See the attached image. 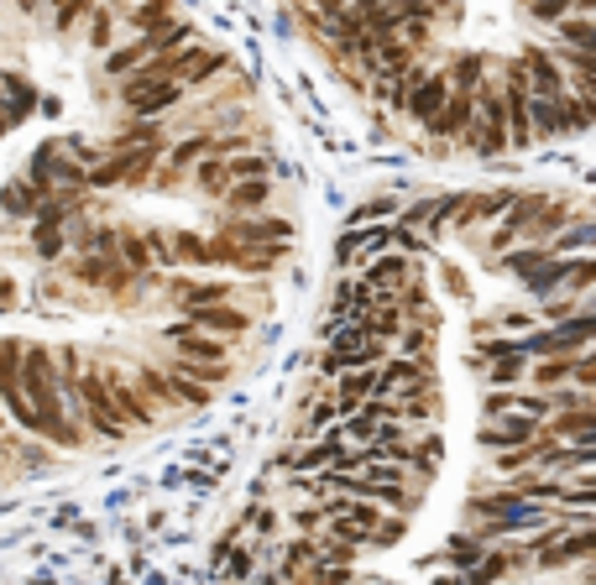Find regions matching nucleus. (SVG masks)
Segmentation results:
<instances>
[{
  "mask_svg": "<svg viewBox=\"0 0 596 585\" xmlns=\"http://www.w3.org/2000/svg\"><path fill=\"white\" fill-rule=\"evenodd\" d=\"M361 277L382 293V303H398L403 288H408V256H377V262L366 267Z\"/></svg>",
  "mask_w": 596,
  "mask_h": 585,
  "instance_id": "ddd939ff",
  "label": "nucleus"
},
{
  "mask_svg": "<svg viewBox=\"0 0 596 585\" xmlns=\"http://www.w3.org/2000/svg\"><path fill=\"white\" fill-rule=\"evenodd\" d=\"M63 225H42V220H32V251L42 256V262H58L63 256Z\"/></svg>",
  "mask_w": 596,
  "mask_h": 585,
  "instance_id": "4c0bfd02",
  "label": "nucleus"
},
{
  "mask_svg": "<svg viewBox=\"0 0 596 585\" xmlns=\"http://www.w3.org/2000/svg\"><path fill=\"white\" fill-rule=\"evenodd\" d=\"M586 246H596V220H581V225H570V230H560V236L549 241V251H555V256H576Z\"/></svg>",
  "mask_w": 596,
  "mask_h": 585,
  "instance_id": "f704fd0d",
  "label": "nucleus"
},
{
  "mask_svg": "<svg viewBox=\"0 0 596 585\" xmlns=\"http://www.w3.org/2000/svg\"><path fill=\"white\" fill-rule=\"evenodd\" d=\"M272 199V183L267 178H246V183H236L231 194H225V209L231 215H251V209H262Z\"/></svg>",
  "mask_w": 596,
  "mask_h": 585,
  "instance_id": "bb28decb",
  "label": "nucleus"
},
{
  "mask_svg": "<svg viewBox=\"0 0 596 585\" xmlns=\"http://www.w3.org/2000/svg\"><path fill=\"white\" fill-rule=\"evenodd\" d=\"M173 345L183 350V361H199V366H225V345L210 335V330H199V324H178V330H168Z\"/></svg>",
  "mask_w": 596,
  "mask_h": 585,
  "instance_id": "f8f14e48",
  "label": "nucleus"
},
{
  "mask_svg": "<svg viewBox=\"0 0 596 585\" xmlns=\"http://www.w3.org/2000/svg\"><path fill=\"white\" fill-rule=\"evenodd\" d=\"M100 6H105V0H58V6H53V21H58V32H74L79 21H84V16H95Z\"/></svg>",
  "mask_w": 596,
  "mask_h": 585,
  "instance_id": "ea45409f",
  "label": "nucleus"
},
{
  "mask_svg": "<svg viewBox=\"0 0 596 585\" xmlns=\"http://www.w3.org/2000/svg\"><path fill=\"white\" fill-rule=\"evenodd\" d=\"M471 121H476V95H461V89H455L450 105L429 121V136H440V142H466Z\"/></svg>",
  "mask_w": 596,
  "mask_h": 585,
  "instance_id": "9b49d317",
  "label": "nucleus"
},
{
  "mask_svg": "<svg viewBox=\"0 0 596 585\" xmlns=\"http://www.w3.org/2000/svg\"><path fill=\"white\" fill-rule=\"evenodd\" d=\"M157 168V152H105L95 168H89V189H147Z\"/></svg>",
  "mask_w": 596,
  "mask_h": 585,
  "instance_id": "7ed1b4c3",
  "label": "nucleus"
},
{
  "mask_svg": "<svg viewBox=\"0 0 596 585\" xmlns=\"http://www.w3.org/2000/svg\"><path fill=\"white\" fill-rule=\"evenodd\" d=\"M74 277H79V283L105 288V293H121L136 272L121 262V256H79V262H74Z\"/></svg>",
  "mask_w": 596,
  "mask_h": 585,
  "instance_id": "1a4fd4ad",
  "label": "nucleus"
},
{
  "mask_svg": "<svg viewBox=\"0 0 596 585\" xmlns=\"http://www.w3.org/2000/svg\"><path fill=\"white\" fill-rule=\"evenodd\" d=\"M225 236H236L246 246H288V220H246V215H231Z\"/></svg>",
  "mask_w": 596,
  "mask_h": 585,
  "instance_id": "4468645a",
  "label": "nucleus"
},
{
  "mask_svg": "<svg viewBox=\"0 0 596 585\" xmlns=\"http://www.w3.org/2000/svg\"><path fill=\"white\" fill-rule=\"evenodd\" d=\"M455 95V84H450V68H429V74L419 79V89L408 95V115H414L419 126H429L434 115H440Z\"/></svg>",
  "mask_w": 596,
  "mask_h": 585,
  "instance_id": "6e6552de",
  "label": "nucleus"
},
{
  "mask_svg": "<svg viewBox=\"0 0 596 585\" xmlns=\"http://www.w3.org/2000/svg\"><path fill=\"white\" fill-rule=\"evenodd\" d=\"M387 251V230H351V236H340V262H361V272L377 262V256Z\"/></svg>",
  "mask_w": 596,
  "mask_h": 585,
  "instance_id": "f3484780",
  "label": "nucleus"
},
{
  "mask_svg": "<svg viewBox=\"0 0 596 585\" xmlns=\"http://www.w3.org/2000/svg\"><path fill=\"white\" fill-rule=\"evenodd\" d=\"M586 585H596V570H591V575H586Z\"/></svg>",
  "mask_w": 596,
  "mask_h": 585,
  "instance_id": "052dcab7",
  "label": "nucleus"
},
{
  "mask_svg": "<svg viewBox=\"0 0 596 585\" xmlns=\"http://www.w3.org/2000/svg\"><path fill=\"white\" fill-rule=\"evenodd\" d=\"M565 283H570V256H555V262H544V267L529 277V293L544 303V298H555V288L565 293Z\"/></svg>",
  "mask_w": 596,
  "mask_h": 585,
  "instance_id": "cd10ccee",
  "label": "nucleus"
},
{
  "mask_svg": "<svg viewBox=\"0 0 596 585\" xmlns=\"http://www.w3.org/2000/svg\"><path fill=\"white\" fill-rule=\"evenodd\" d=\"M529 371H534L529 356H523V350H513V356H497V361L487 366V382H492V387H518Z\"/></svg>",
  "mask_w": 596,
  "mask_h": 585,
  "instance_id": "7c9ffc66",
  "label": "nucleus"
},
{
  "mask_svg": "<svg viewBox=\"0 0 596 585\" xmlns=\"http://www.w3.org/2000/svg\"><path fill=\"white\" fill-rule=\"evenodd\" d=\"M110 32H116V11L100 6V11H95V21H89V37H95V48H105V53H110Z\"/></svg>",
  "mask_w": 596,
  "mask_h": 585,
  "instance_id": "09e8293b",
  "label": "nucleus"
},
{
  "mask_svg": "<svg viewBox=\"0 0 596 585\" xmlns=\"http://www.w3.org/2000/svg\"><path fill=\"white\" fill-rule=\"evenodd\" d=\"M487 53H455L450 58V84L461 89V95H476L481 84H487Z\"/></svg>",
  "mask_w": 596,
  "mask_h": 585,
  "instance_id": "a211bd4d",
  "label": "nucleus"
},
{
  "mask_svg": "<svg viewBox=\"0 0 596 585\" xmlns=\"http://www.w3.org/2000/svg\"><path fill=\"white\" fill-rule=\"evenodd\" d=\"M74 403H79V413L89 418V424H95V434H105V439H121L126 434V413L116 403V392H110L105 371H84Z\"/></svg>",
  "mask_w": 596,
  "mask_h": 585,
  "instance_id": "f03ea898",
  "label": "nucleus"
},
{
  "mask_svg": "<svg viewBox=\"0 0 596 585\" xmlns=\"http://www.w3.org/2000/svg\"><path fill=\"white\" fill-rule=\"evenodd\" d=\"M53 6H58V0H53Z\"/></svg>",
  "mask_w": 596,
  "mask_h": 585,
  "instance_id": "e2e57ef3",
  "label": "nucleus"
},
{
  "mask_svg": "<svg viewBox=\"0 0 596 585\" xmlns=\"http://www.w3.org/2000/svg\"><path fill=\"white\" fill-rule=\"evenodd\" d=\"M523 11L534 21H549V27H560V21L581 16V0H523Z\"/></svg>",
  "mask_w": 596,
  "mask_h": 585,
  "instance_id": "c9c22d12",
  "label": "nucleus"
},
{
  "mask_svg": "<svg viewBox=\"0 0 596 585\" xmlns=\"http://www.w3.org/2000/svg\"><path fill=\"white\" fill-rule=\"evenodd\" d=\"M581 16H596V0H581Z\"/></svg>",
  "mask_w": 596,
  "mask_h": 585,
  "instance_id": "4d7b16f0",
  "label": "nucleus"
},
{
  "mask_svg": "<svg viewBox=\"0 0 596 585\" xmlns=\"http://www.w3.org/2000/svg\"><path fill=\"white\" fill-rule=\"evenodd\" d=\"M236 288L231 283H215V277H178L173 283V298L183 314H199V309H215V303H225Z\"/></svg>",
  "mask_w": 596,
  "mask_h": 585,
  "instance_id": "9d476101",
  "label": "nucleus"
},
{
  "mask_svg": "<svg viewBox=\"0 0 596 585\" xmlns=\"http://www.w3.org/2000/svg\"><path fill=\"white\" fill-rule=\"evenodd\" d=\"M194 183H199L204 194H220V199H225V194L236 189V178H231V168H225V162H199Z\"/></svg>",
  "mask_w": 596,
  "mask_h": 585,
  "instance_id": "58836bf2",
  "label": "nucleus"
},
{
  "mask_svg": "<svg viewBox=\"0 0 596 585\" xmlns=\"http://www.w3.org/2000/svg\"><path fill=\"white\" fill-rule=\"evenodd\" d=\"M576 387H591V392H596V350L576 356Z\"/></svg>",
  "mask_w": 596,
  "mask_h": 585,
  "instance_id": "8fccbe9b",
  "label": "nucleus"
},
{
  "mask_svg": "<svg viewBox=\"0 0 596 585\" xmlns=\"http://www.w3.org/2000/svg\"><path fill=\"white\" fill-rule=\"evenodd\" d=\"M398 209V199L393 194H377V199H366L361 209H356V225H377V220H387Z\"/></svg>",
  "mask_w": 596,
  "mask_h": 585,
  "instance_id": "de8ad7c7",
  "label": "nucleus"
},
{
  "mask_svg": "<svg viewBox=\"0 0 596 585\" xmlns=\"http://www.w3.org/2000/svg\"><path fill=\"white\" fill-rule=\"evenodd\" d=\"M178 21V11H173V0H142V6L131 11V27L142 32V37H157V32H168Z\"/></svg>",
  "mask_w": 596,
  "mask_h": 585,
  "instance_id": "412c9836",
  "label": "nucleus"
},
{
  "mask_svg": "<svg viewBox=\"0 0 596 585\" xmlns=\"http://www.w3.org/2000/svg\"><path fill=\"white\" fill-rule=\"evenodd\" d=\"M204 152V136H194V142H183L178 152H173V168H189V162Z\"/></svg>",
  "mask_w": 596,
  "mask_h": 585,
  "instance_id": "603ef678",
  "label": "nucleus"
},
{
  "mask_svg": "<svg viewBox=\"0 0 596 585\" xmlns=\"http://www.w3.org/2000/svg\"><path fill=\"white\" fill-rule=\"evenodd\" d=\"M0 424H6V418H0Z\"/></svg>",
  "mask_w": 596,
  "mask_h": 585,
  "instance_id": "680f3d73",
  "label": "nucleus"
},
{
  "mask_svg": "<svg viewBox=\"0 0 596 585\" xmlns=\"http://www.w3.org/2000/svg\"><path fill=\"white\" fill-rule=\"evenodd\" d=\"M434 585H466V580H455V575H445V580H434Z\"/></svg>",
  "mask_w": 596,
  "mask_h": 585,
  "instance_id": "13d9d810",
  "label": "nucleus"
},
{
  "mask_svg": "<svg viewBox=\"0 0 596 585\" xmlns=\"http://www.w3.org/2000/svg\"><path fill=\"white\" fill-rule=\"evenodd\" d=\"M346 460H351V444L340 439V434H325V439L304 444V450H288L283 455L288 471H346Z\"/></svg>",
  "mask_w": 596,
  "mask_h": 585,
  "instance_id": "0eeeda50",
  "label": "nucleus"
},
{
  "mask_svg": "<svg viewBox=\"0 0 596 585\" xmlns=\"http://www.w3.org/2000/svg\"><path fill=\"white\" fill-rule=\"evenodd\" d=\"M544 434V418H534V413H502V418H487L481 424V444L487 450H518V444H534Z\"/></svg>",
  "mask_w": 596,
  "mask_h": 585,
  "instance_id": "39448f33",
  "label": "nucleus"
},
{
  "mask_svg": "<svg viewBox=\"0 0 596 585\" xmlns=\"http://www.w3.org/2000/svg\"><path fill=\"white\" fill-rule=\"evenodd\" d=\"M131 382L142 387V397H147L152 408H157V403H178V397H173V377H168V371H157V366H142Z\"/></svg>",
  "mask_w": 596,
  "mask_h": 585,
  "instance_id": "2f4dec72",
  "label": "nucleus"
},
{
  "mask_svg": "<svg viewBox=\"0 0 596 585\" xmlns=\"http://www.w3.org/2000/svg\"><path fill=\"white\" fill-rule=\"evenodd\" d=\"M121 262H126L131 272H147V267L157 262V251H152V241L142 236V230H121Z\"/></svg>",
  "mask_w": 596,
  "mask_h": 585,
  "instance_id": "473e14b6",
  "label": "nucleus"
},
{
  "mask_svg": "<svg viewBox=\"0 0 596 585\" xmlns=\"http://www.w3.org/2000/svg\"><path fill=\"white\" fill-rule=\"evenodd\" d=\"M534 136H570L565 131V100H539L534 95Z\"/></svg>",
  "mask_w": 596,
  "mask_h": 585,
  "instance_id": "72a5a7b5",
  "label": "nucleus"
},
{
  "mask_svg": "<svg viewBox=\"0 0 596 585\" xmlns=\"http://www.w3.org/2000/svg\"><path fill=\"white\" fill-rule=\"evenodd\" d=\"M314 544H319V565H351V559H356V544H346V538H325V533H319L314 538Z\"/></svg>",
  "mask_w": 596,
  "mask_h": 585,
  "instance_id": "37998d69",
  "label": "nucleus"
},
{
  "mask_svg": "<svg viewBox=\"0 0 596 585\" xmlns=\"http://www.w3.org/2000/svg\"><path fill=\"white\" fill-rule=\"evenodd\" d=\"M544 262H555V251L549 246H523V251H513V256H502V272H513V277H523V283H529V277L544 267Z\"/></svg>",
  "mask_w": 596,
  "mask_h": 585,
  "instance_id": "c756f323",
  "label": "nucleus"
},
{
  "mask_svg": "<svg viewBox=\"0 0 596 585\" xmlns=\"http://www.w3.org/2000/svg\"><path fill=\"white\" fill-rule=\"evenodd\" d=\"M21 361H27V345L0 340V387H6V382H21Z\"/></svg>",
  "mask_w": 596,
  "mask_h": 585,
  "instance_id": "c03bdc74",
  "label": "nucleus"
},
{
  "mask_svg": "<svg viewBox=\"0 0 596 585\" xmlns=\"http://www.w3.org/2000/svg\"><path fill=\"white\" fill-rule=\"evenodd\" d=\"M231 575H236V580L251 575V549H231Z\"/></svg>",
  "mask_w": 596,
  "mask_h": 585,
  "instance_id": "864d4df0",
  "label": "nucleus"
},
{
  "mask_svg": "<svg viewBox=\"0 0 596 585\" xmlns=\"http://www.w3.org/2000/svg\"><path fill=\"white\" fill-rule=\"evenodd\" d=\"M596 288V256H570V283H565V293H591Z\"/></svg>",
  "mask_w": 596,
  "mask_h": 585,
  "instance_id": "49530a36",
  "label": "nucleus"
},
{
  "mask_svg": "<svg viewBox=\"0 0 596 585\" xmlns=\"http://www.w3.org/2000/svg\"><path fill=\"white\" fill-rule=\"evenodd\" d=\"M11 126H16V115H11V105H0V136H6Z\"/></svg>",
  "mask_w": 596,
  "mask_h": 585,
  "instance_id": "6e6d98bb",
  "label": "nucleus"
},
{
  "mask_svg": "<svg viewBox=\"0 0 596 585\" xmlns=\"http://www.w3.org/2000/svg\"><path fill=\"white\" fill-rule=\"evenodd\" d=\"M152 53H157L152 37H136L131 48H110V53H105V74H110V79H116V74H136L142 63H152Z\"/></svg>",
  "mask_w": 596,
  "mask_h": 585,
  "instance_id": "5701e85b",
  "label": "nucleus"
},
{
  "mask_svg": "<svg viewBox=\"0 0 596 585\" xmlns=\"http://www.w3.org/2000/svg\"><path fill=\"white\" fill-rule=\"evenodd\" d=\"M142 147L163 152V126H152V121H131V126L116 136V147H110V152H142Z\"/></svg>",
  "mask_w": 596,
  "mask_h": 585,
  "instance_id": "c85d7f7f",
  "label": "nucleus"
},
{
  "mask_svg": "<svg viewBox=\"0 0 596 585\" xmlns=\"http://www.w3.org/2000/svg\"><path fill=\"white\" fill-rule=\"evenodd\" d=\"M398 538H403V518H387V523H382V533L372 538V549H393Z\"/></svg>",
  "mask_w": 596,
  "mask_h": 585,
  "instance_id": "3c124183",
  "label": "nucleus"
},
{
  "mask_svg": "<svg viewBox=\"0 0 596 585\" xmlns=\"http://www.w3.org/2000/svg\"><path fill=\"white\" fill-rule=\"evenodd\" d=\"M555 53H560V63H565V74H570V89H576L581 100L596 105V58H586V53H576V48H555Z\"/></svg>",
  "mask_w": 596,
  "mask_h": 585,
  "instance_id": "aec40b11",
  "label": "nucleus"
},
{
  "mask_svg": "<svg viewBox=\"0 0 596 585\" xmlns=\"http://www.w3.org/2000/svg\"><path fill=\"white\" fill-rule=\"evenodd\" d=\"M445 559H450V565H481V559H487V549H481V538L471 533V538H450Z\"/></svg>",
  "mask_w": 596,
  "mask_h": 585,
  "instance_id": "a18cd8bd",
  "label": "nucleus"
},
{
  "mask_svg": "<svg viewBox=\"0 0 596 585\" xmlns=\"http://www.w3.org/2000/svg\"><path fill=\"white\" fill-rule=\"evenodd\" d=\"M42 199H48V194H42V189H37L32 178H11L6 189H0V209H6L11 220H37Z\"/></svg>",
  "mask_w": 596,
  "mask_h": 585,
  "instance_id": "2eb2a0df",
  "label": "nucleus"
},
{
  "mask_svg": "<svg viewBox=\"0 0 596 585\" xmlns=\"http://www.w3.org/2000/svg\"><path fill=\"white\" fill-rule=\"evenodd\" d=\"M586 309H596V288H591V293H586Z\"/></svg>",
  "mask_w": 596,
  "mask_h": 585,
  "instance_id": "bf43d9fd",
  "label": "nucleus"
},
{
  "mask_svg": "<svg viewBox=\"0 0 596 585\" xmlns=\"http://www.w3.org/2000/svg\"><path fill=\"white\" fill-rule=\"evenodd\" d=\"M440 455H445V444H440V434H424V439L414 444V455H408V460H414V465H419V476L429 481L434 471H440Z\"/></svg>",
  "mask_w": 596,
  "mask_h": 585,
  "instance_id": "a19ab883",
  "label": "nucleus"
},
{
  "mask_svg": "<svg viewBox=\"0 0 596 585\" xmlns=\"http://www.w3.org/2000/svg\"><path fill=\"white\" fill-rule=\"evenodd\" d=\"M581 559H596V523L576 528V533H560L555 544H539L534 549V565L539 570H565V565H581Z\"/></svg>",
  "mask_w": 596,
  "mask_h": 585,
  "instance_id": "423d86ee",
  "label": "nucleus"
},
{
  "mask_svg": "<svg viewBox=\"0 0 596 585\" xmlns=\"http://www.w3.org/2000/svg\"><path fill=\"white\" fill-rule=\"evenodd\" d=\"M555 37H560V48H576V53L596 58V16H570V21H560Z\"/></svg>",
  "mask_w": 596,
  "mask_h": 585,
  "instance_id": "393cba45",
  "label": "nucleus"
},
{
  "mask_svg": "<svg viewBox=\"0 0 596 585\" xmlns=\"http://www.w3.org/2000/svg\"><path fill=\"white\" fill-rule=\"evenodd\" d=\"M555 439H565V444H596V413L586 408V413H555L544 424Z\"/></svg>",
  "mask_w": 596,
  "mask_h": 585,
  "instance_id": "6ab92c4d",
  "label": "nucleus"
},
{
  "mask_svg": "<svg viewBox=\"0 0 596 585\" xmlns=\"http://www.w3.org/2000/svg\"><path fill=\"white\" fill-rule=\"evenodd\" d=\"M168 241H173V256L183 267H215V246L194 236V230H168Z\"/></svg>",
  "mask_w": 596,
  "mask_h": 585,
  "instance_id": "4be33fe9",
  "label": "nucleus"
},
{
  "mask_svg": "<svg viewBox=\"0 0 596 585\" xmlns=\"http://www.w3.org/2000/svg\"><path fill=\"white\" fill-rule=\"evenodd\" d=\"M225 168H231L236 183H246V178H267V173H272V162L257 157V152H236V157H225Z\"/></svg>",
  "mask_w": 596,
  "mask_h": 585,
  "instance_id": "79ce46f5",
  "label": "nucleus"
},
{
  "mask_svg": "<svg viewBox=\"0 0 596 585\" xmlns=\"http://www.w3.org/2000/svg\"><path fill=\"white\" fill-rule=\"evenodd\" d=\"M0 89L11 95V115H16V121H27L32 105H37V89H32L27 79H21V74H0Z\"/></svg>",
  "mask_w": 596,
  "mask_h": 585,
  "instance_id": "e433bc0d",
  "label": "nucleus"
},
{
  "mask_svg": "<svg viewBox=\"0 0 596 585\" xmlns=\"http://www.w3.org/2000/svg\"><path fill=\"white\" fill-rule=\"evenodd\" d=\"M105 382H110V392H116V403H121V413H126V424H147V418H152V403L142 397V387H136L131 377H121L116 366H105Z\"/></svg>",
  "mask_w": 596,
  "mask_h": 585,
  "instance_id": "dca6fc26",
  "label": "nucleus"
},
{
  "mask_svg": "<svg viewBox=\"0 0 596 585\" xmlns=\"http://www.w3.org/2000/svg\"><path fill=\"white\" fill-rule=\"evenodd\" d=\"M189 324H199V330H220V335H246V314H241V309H231V303L199 309V314H189Z\"/></svg>",
  "mask_w": 596,
  "mask_h": 585,
  "instance_id": "a878e982",
  "label": "nucleus"
},
{
  "mask_svg": "<svg viewBox=\"0 0 596 585\" xmlns=\"http://www.w3.org/2000/svg\"><path fill=\"white\" fill-rule=\"evenodd\" d=\"M529 377H534L539 392H555L565 382H576V356H544V361H534Z\"/></svg>",
  "mask_w": 596,
  "mask_h": 585,
  "instance_id": "b1692460",
  "label": "nucleus"
},
{
  "mask_svg": "<svg viewBox=\"0 0 596 585\" xmlns=\"http://www.w3.org/2000/svg\"><path fill=\"white\" fill-rule=\"evenodd\" d=\"M518 63H523V74H529V89H534L539 100H565V95H570V74H565L560 53H549V48H523Z\"/></svg>",
  "mask_w": 596,
  "mask_h": 585,
  "instance_id": "20e7f679",
  "label": "nucleus"
},
{
  "mask_svg": "<svg viewBox=\"0 0 596 585\" xmlns=\"http://www.w3.org/2000/svg\"><path fill=\"white\" fill-rule=\"evenodd\" d=\"M183 79H173V74H157L152 63H142L136 74H126V84H121V105L131 110V115H163V110H173L178 100H183Z\"/></svg>",
  "mask_w": 596,
  "mask_h": 585,
  "instance_id": "f257e3e1",
  "label": "nucleus"
},
{
  "mask_svg": "<svg viewBox=\"0 0 596 585\" xmlns=\"http://www.w3.org/2000/svg\"><path fill=\"white\" fill-rule=\"evenodd\" d=\"M6 309H16V283H6V277H0V314Z\"/></svg>",
  "mask_w": 596,
  "mask_h": 585,
  "instance_id": "5fc2aeb1",
  "label": "nucleus"
}]
</instances>
